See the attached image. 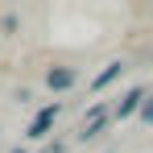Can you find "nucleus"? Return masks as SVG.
Here are the masks:
<instances>
[{"label": "nucleus", "instance_id": "obj_1", "mask_svg": "<svg viewBox=\"0 0 153 153\" xmlns=\"http://www.w3.org/2000/svg\"><path fill=\"white\" fill-rule=\"evenodd\" d=\"M54 116H58V103L42 108V112H37V120H33V128H29V137H46V128L54 124Z\"/></svg>", "mask_w": 153, "mask_h": 153}, {"label": "nucleus", "instance_id": "obj_2", "mask_svg": "<svg viewBox=\"0 0 153 153\" xmlns=\"http://www.w3.org/2000/svg\"><path fill=\"white\" fill-rule=\"evenodd\" d=\"M141 103H145V91H141V87H137V91H128V95H124V103H120V108H116V116H120V120H124L128 112H137V108H141Z\"/></svg>", "mask_w": 153, "mask_h": 153}, {"label": "nucleus", "instance_id": "obj_3", "mask_svg": "<svg viewBox=\"0 0 153 153\" xmlns=\"http://www.w3.org/2000/svg\"><path fill=\"white\" fill-rule=\"evenodd\" d=\"M71 83H75V71H50V87L54 91H66Z\"/></svg>", "mask_w": 153, "mask_h": 153}, {"label": "nucleus", "instance_id": "obj_4", "mask_svg": "<svg viewBox=\"0 0 153 153\" xmlns=\"http://www.w3.org/2000/svg\"><path fill=\"white\" fill-rule=\"evenodd\" d=\"M120 71H124V62H108V71H103V75L95 79V87H103V83H112V79L120 75Z\"/></svg>", "mask_w": 153, "mask_h": 153}]
</instances>
